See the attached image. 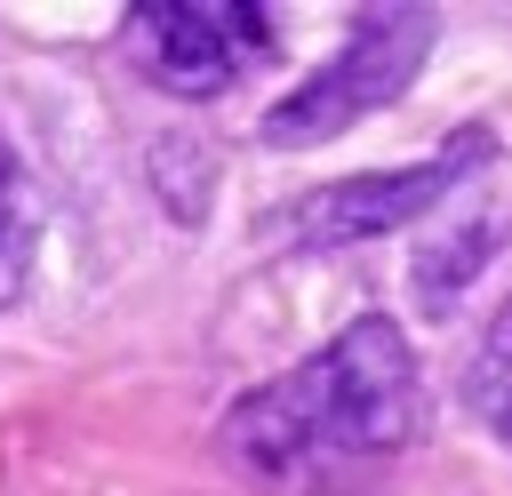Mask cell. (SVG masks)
Wrapping results in <instances>:
<instances>
[{
    "label": "cell",
    "instance_id": "6da1fadb",
    "mask_svg": "<svg viewBox=\"0 0 512 496\" xmlns=\"http://www.w3.org/2000/svg\"><path fill=\"white\" fill-rule=\"evenodd\" d=\"M416 432L424 376L408 360V336L384 312H368L336 328L312 360L224 408V464L264 496H336L392 464Z\"/></svg>",
    "mask_w": 512,
    "mask_h": 496
},
{
    "label": "cell",
    "instance_id": "7a4b0ae2",
    "mask_svg": "<svg viewBox=\"0 0 512 496\" xmlns=\"http://www.w3.org/2000/svg\"><path fill=\"white\" fill-rule=\"evenodd\" d=\"M424 56H432V8H368V16L352 24V40H344L296 96H280V104L264 112V144L304 152V144L344 136L352 120L384 112V104L424 72Z\"/></svg>",
    "mask_w": 512,
    "mask_h": 496
},
{
    "label": "cell",
    "instance_id": "3957f363",
    "mask_svg": "<svg viewBox=\"0 0 512 496\" xmlns=\"http://www.w3.org/2000/svg\"><path fill=\"white\" fill-rule=\"evenodd\" d=\"M488 160V128H456L432 160L416 168H384V176H344V184H312L304 200H288L272 216L280 240L296 248H352V240H384V232H408L416 216H432L472 168Z\"/></svg>",
    "mask_w": 512,
    "mask_h": 496
},
{
    "label": "cell",
    "instance_id": "277c9868",
    "mask_svg": "<svg viewBox=\"0 0 512 496\" xmlns=\"http://www.w3.org/2000/svg\"><path fill=\"white\" fill-rule=\"evenodd\" d=\"M128 56L168 96H224L272 56V16L248 0H144L128 8Z\"/></svg>",
    "mask_w": 512,
    "mask_h": 496
},
{
    "label": "cell",
    "instance_id": "5b68a950",
    "mask_svg": "<svg viewBox=\"0 0 512 496\" xmlns=\"http://www.w3.org/2000/svg\"><path fill=\"white\" fill-rule=\"evenodd\" d=\"M464 392H472V408H480V424L512 448V296L496 304V320H488V336H480V352H472V376H464Z\"/></svg>",
    "mask_w": 512,
    "mask_h": 496
},
{
    "label": "cell",
    "instance_id": "8992f818",
    "mask_svg": "<svg viewBox=\"0 0 512 496\" xmlns=\"http://www.w3.org/2000/svg\"><path fill=\"white\" fill-rule=\"evenodd\" d=\"M24 272H32V192H24V168L0 136V304L24 296Z\"/></svg>",
    "mask_w": 512,
    "mask_h": 496
}]
</instances>
